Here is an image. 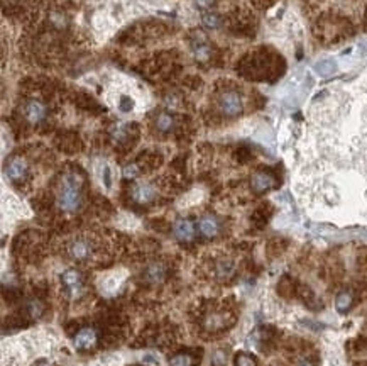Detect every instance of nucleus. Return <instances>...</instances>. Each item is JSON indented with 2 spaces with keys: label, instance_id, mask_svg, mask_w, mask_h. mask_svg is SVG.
<instances>
[{
  "label": "nucleus",
  "instance_id": "13",
  "mask_svg": "<svg viewBox=\"0 0 367 366\" xmlns=\"http://www.w3.org/2000/svg\"><path fill=\"white\" fill-rule=\"evenodd\" d=\"M176 127V117L169 112H159L154 119V129L161 134L173 132Z\"/></svg>",
  "mask_w": 367,
  "mask_h": 366
},
{
  "label": "nucleus",
  "instance_id": "30",
  "mask_svg": "<svg viewBox=\"0 0 367 366\" xmlns=\"http://www.w3.org/2000/svg\"><path fill=\"white\" fill-rule=\"evenodd\" d=\"M104 180H105V187H107V188H110V185H112V182H110V170H109V166H105Z\"/></svg>",
  "mask_w": 367,
  "mask_h": 366
},
{
  "label": "nucleus",
  "instance_id": "27",
  "mask_svg": "<svg viewBox=\"0 0 367 366\" xmlns=\"http://www.w3.org/2000/svg\"><path fill=\"white\" fill-rule=\"evenodd\" d=\"M120 109H122L124 112H129V110L132 109V100L129 99V97H122V99H120Z\"/></svg>",
  "mask_w": 367,
  "mask_h": 366
},
{
  "label": "nucleus",
  "instance_id": "8",
  "mask_svg": "<svg viewBox=\"0 0 367 366\" xmlns=\"http://www.w3.org/2000/svg\"><path fill=\"white\" fill-rule=\"evenodd\" d=\"M99 342V334L94 327H83L76 332V336L73 337V346L76 347L78 351H88L91 347L97 346Z\"/></svg>",
  "mask_w": 367,
  "mask_h": 366
},
{
  "label": "nucleus",
  "instance_id": "32",
  "mask_svg": "<svg viewBox=\"0 0 367 366\" xmlns=\"http://www.w3.org/2000/svg\"><path fill=\"white\" fill-rule=\"evenodd\" d=\"M36 366H49V363H48V361H44V359H43V361H39V363L36 364Z\"/></svg>",
  "mask_w": 367,
  "mask_h": 366
},
{
  "label": "nucleus",
  "instance_id": "19",
  "mask_svg": "<svg viewBox=\"0 0 367 366\" xmlns=\"http://www.w3.org/2000/svg\"><path fill=\"white\" fill-rule=\"evenodd\" d=\"M24 314L29 319H38L43 314V305H41L39 300H29L24 305Z\"/></svg>",
  "mask_w": 367,
  "mask_h": 366
},
{
  "label": "nucleus",
  "instance_id": "15",
  "mask_svg": "<svg viewBox=\"0 0 367 366\" xmlns=\"http://www.w3.org/2000/svg\"><path fill=\"white\" fill-rule=\"evenodd\" d=\"M144 278H146L147 283H152V285L161 283L166 278V266L162 263H152L144 271Z\"/></svg>",
  "mask_w": 367,
  "mask_h": 366
},
{
  "label": "nucleus",
  "instance_id": "10",
  "mask_svg": "<svg viewBox=\"0 0 367 366\" xmlns=\"http://www.w3.org/2000/svg\"><path fill=\"white\" fill-rule=\"evenodd\" d=\"M61 281H63V286L66 288L68 294L71 295H78L83 288V278H81V273L78 270H66L61 275Z\"/></svg>",
  "mask_w": 367,
  "mask_h": 366
},
{
  "label": "nucleus",
  "instance_id": "28",
  "mask_svg": "<svg viewBox=\"0 0 367 366\" xmlns=\"http://www.w3.org/2000/svg\"><path fill=\"white\" fill-rule=\"evenodd\" d=\"M193 2L197 4L200 9H208L215 4V0H193Z\"/></svg>",
  "mask_w": 367,
  "mask_h": 366
},
{
  "label": "nucleus",
  "instance_id": "5",
  "mask_svg": "<svg viewBox=\"0 0 367 366\" xmlns=\"http://www.w3.org/2000/svg\"><path fill=\"white\" fill-rule=\"evenodd\" d=\"M68 254L75 261L83 263L86 259H90L91 254H94V244L86 238H76L68 244Z\"/></svg>",
  "mask_w": 367,
  "mask_h": 366
},
{
  "label": "nucleus",
  "instance_id": "11",
  "mask_svg": "<svg viewBox=\"0 0 367 366\" xmlns=\"http://www.w3.org/2000/svg\"><path fill=\"white\" fill-rule=\"evenodd\" d=\"M173 234L179 243H190L195 238V226L190 219H178L173 226Z\"/></svg>",
  "mask_w": 367,
  "mask_h": 366
},
{
  "label": "nucleus",
  "instance_id": "18",
  "mask_svg": "<svg viewBox=\"0 0 367 366\" xmlns=\"http://www.w3.org/2000/svg\"><path fill=\"white\" fill-rule=\"evenodd\" d=\"M213 271H215V275L218 278H229L232 275V271H234V261L229 258L217 259L215 266H213Z\"/></svg>",
  "mask_w": 367,
  "mask_h": 366
},
{
  "label": "nucleus",
  "instance_id": "6",
  "mask_svg": "<svg viewBox=\"0 0 367 366\" xmlns=\"http://www.w3.org/2000/svg\"><path fill=\"white\" fill-rule=\"evenodd\" d=\"M6 175L12 183H22L29 175V165L24 158L16 156L6 165Z\"/></svg>",
  "mask_w": 367,
  "mask_h": 366
},
{
  "label": "nucleus",
  "instance_id": "12",
  "mask_svg": "<svg viewBox=\"0 0 367 366\" xmlns=\"http://www.w3.org/2000/svg\"><path fill=\"white\" fill-rule=\"evenodd\" d=\"M198 231L203 238H215L220 233V222L215 215H203L198 222Z\"/></svg>",
  "mask_w": 367,
  "mask_h": 366
},
{
  "label": "nucleus",
  "instance_id": "29",
  "mask_svg": "<svg viewBox=\"0 0 367 366\" xmlns=\"http://www.w3.org/2000/svg\"><path fill=\"white\" fill-rule=\"evenodd\" d=\"M144 363H149V364H154V366H157V364H159V361H157L156 358H154V356H152V354H147V356H144Z\"/></svg>",
  "mask_w": 367,
  "mask_h": 366
},
{
  "label": "nucleus",
  "instance_id": "26",
  "mask_svg": "<svg viewBox=\"0 0 367 366\" xmlns=\"http://www.w3.org/2000/svg\"><path fill=\"white\" fill-rule=\"evenodd\" d=\"M203 24H207L208 27H213V29H215V27H218V24H220V19H218V16L217 14H205V16H203Z\"/></svg>",
  "mask_w": 367,
  "mask_h": 366
},
{
  "label": "nucleus",
  "instance_id": "7",
  "mask_svg": "<svg viewBox=\"0 0 367 366\" xmlns=\"http://www.w3.org/2000/svg\"><path fill=\"white\" fill-rule=\"evenodd\" d=\"M131 197L139 205H149L157 198V190L152 183H137L131 190Z\"/></svg>",
  "mask_w": 367,
  "mask_h": 366
},
{
  "label": "nucleus",
  "instance_id": "4",
  "mask_svg": "<svg viewBox=\"0 0 367 366\" xmlns=\"http://www.w3.org/2000/svg\"><path fill=\"white\" fill-rule=\"evenodd\" d=\"M22 115L29 124H39L48 117V107L43 100L31 99L22 105Z\"/></svg>",
  "mask_w": 367,
  "mask_h": 366
},
{
  "label": "nucleus",
  "instance_id": "2",
  "mask_svg": "<svg viewBox=\"0 0 367 366\" xmlns=\"http://www.w3.org/2000/svg\"><path fill=\"white\" fill-rule=\"evenodd\" d=\"M83 173L78 170H69L59 175L56 185V205L61 212L75 214L83 203Z\"/></svg>",
  "mask_w": 367,
  "mask_h": 366
},
{
  "label": "nucleus",
  "instance_id": "22",
  "mask_svg": "<svg viewBox=\"0 0 367 366\" xmlns=\"http://www.w3.org/2000/svg\"><path fill=\"white\" fill-rule=\"evenodd\" d=\"M61 150H64L66 153H75L78 150V139L75 136H64L61 139Z\"/></svg>",
  "mask_w": 367,
  "mask_h": 366
},
{
  "label": "nucleus",
  "instance_id": "1",
  "mask_svg": "<svg viewBox=\"0 0 367 366\" xmlns=\"http://www.w3.org/2000/svg\"><path fill=\"white\" fill-rule=\"evenodd\" d=\"M318 99L311 132L318 139L323 163L352 171L367 192V77Z\"/></svg>",
  "mask_w": 367,
  "mask_h": 366
},
{
  "label": "nucleus",
  "instance_id": "14",
  "mask_svg": "<svg viewBox=\"0 0 367 366\" xmlns=\"http://www.w3.org/2000/svg\"><path fill=\"white\" fill-rule=\"evenodd\" d=\"M193 53H195V59L198 63H207L210 61L212 58V46L207 43L203 34L200 32V38L197 39V43L193 46Z\"/></svg>",
  "mask_w": 367,
  "mask_h": 366
},
{
  "label": "nucleus",
  "instance_id": "21",
  "mask_svg": "<svg viewBox=\"0 0 367 366\" xmlns=\"http://www.w3.org/2000/svg\"><path fill=\"white\" fill-rule=\"evenodd\" d=\"M169 366H193V358L190 354H176L171 358L169 361Z\"/></svg>",
  "mask_w": 367,
  "mask_h": 366
},
{
  "label": "nucleus",
  "instance_id": "17",
  "mask_svg": "<svg viewBox=\"0 0 367 366\" xmlns=\"http://www.w3.org/2000/svg\"><path fill=\"white\" fill-rule=\"evenodd\" d=\"M354 305V295L350 291H340L335 299V309L338 314H347Z\"/></svg>",
  "mask_w": 367,
  "mask_h": 366
},
{
  "label": "nucleus",
  "instance_id": "20",
  "mask_svg": "<svg viewBox=\"0 0 367 366\" xmlns=\"http://www.w3.org/2000/svg\"><path fill=\"white\" fill-rule=\"evenodd\" d=\"M335 71V63L332 61V59H325V61H320L317 64V73L322 77H328L332 75V73Z\"/></svg>",
  "mask_w": 367,
  "mask_h": 366
},
{
  "label": "nucleus",
  "instance_id": "3",
  "mask_svg": "<svg viewBox=\"0 0 367 366\" xmlns=\"http://www.w3.org/2000/svg\"><path fill=\"white\" fill-rule=\"evenodd\" d=\"M217 109L224 117H237L244 110V100L239 90L224 89L217 92Z\"/></svg>",
  "mask_w": 367,
  "mask_h": 366
},
{
  "label": "nucleus",
  "instance_id": "24",
  "mask_svg": "<svg viewBox=\"0 0 367 366\" xmlns=\"http://www.w3.org/2000/svg\"><path fill=\"white\" fill-rule=\"evenodd\" d=\"M227 363V353L222 349L215 351V353L212 354V366H225Z\"/></svg>",
  "mask_w": 367,
  "mask_h": 366
},
{
  "label": "nucleus",
  "instance_id": "25",
  "mask_svg": "<svg viewBox=\"0 0 367 366\" xmlns=\"http://www.w3.org/2000/svg\"><path fill=\"white\" fill-rule=\"evenodd\" d=\"M139 173H141V168H139V165H137V163H131V165H127V166H125V168H124V177L127 178V180L136 178Z\"/></svg>",
  "mask_w": 367,
  "mask_h": 366
},
{
  "label": "nucleus",
  "instance_id": "23",
  "mask_svg": "<svg viewBox=\"0 0 367 366\" xmlns=\"http://www.w3.org/2000/svg\"><path fill=\"white\" fill-rule=\"evenodd\" d=\"M235 366H257L255 359L247 353H239L235 356Z\"/></svg>",
  "mask_w": 367,
  "mask_h": 366
},
{
  "label": "nucleus",
  "instance_id": "31",
  "mask_svg": "<svg viewBox=\"0 0 367 366\" xmlns=\"http://www.w3.org/2000/svg\"><path fill=\"white\" fill-rule=\"evenodd\" d=\"M298 366H315V363H313V361H310V359H301L298 363Z\"/></svg>",
  "mask_w": 367,
  "mask_h": 366
},
{
  "label": "nucleus",
  "instance_id": "16",
  "mask_svg": "<svg viewBox=\"0 0 367 366\" xmlns=\"http://www.w3.org/2000/svg\"><path fill=\"white\" fill-rule=\"evenodd\" d=\"M296 281L293 280L290 275H285L278 283V294L281 295L283 299H291L293 295L296 294Z\"/></svg>",
  "mask_w": 367,
  "mask_h": 366
},
{
  "label": "nucleus",
  "instance_id": "9",
  "mask_svg": "<svg viewBox=\"0 0 367 366\" xmlns=\"http://www.w3.org/2000/svg\"><path fill=\"white\" fill-rule=\"evenodd\" d=\"M250 187L255 193H264L267 190H271L276 187V178H274L272 173L269 171H257V173L252 175L250 178Z\"/></svg>",
  "mask_w": 367,
  "mask_h": 366
}]
</instances>
